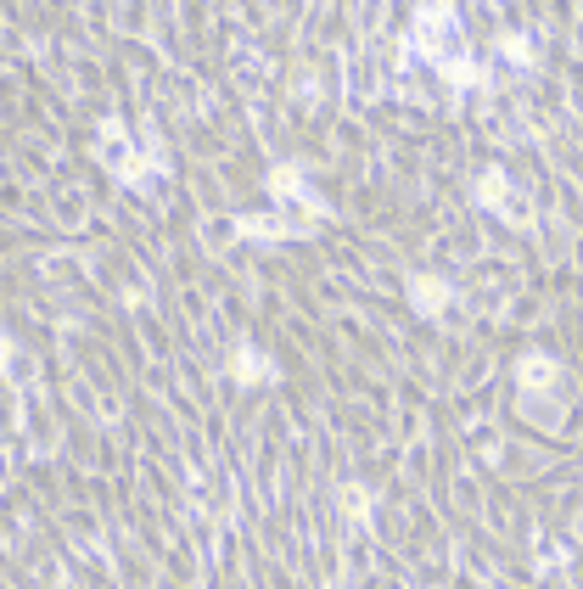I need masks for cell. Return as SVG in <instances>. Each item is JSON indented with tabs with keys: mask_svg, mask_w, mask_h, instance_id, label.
<instances>
[{
	"mask_svg": "<svg viewBox=\"0 0 583 589\" xmlns=\"http://www.w3.org/2000/svg\"><path fill=\"white\" fill-rule=\"evenodd\" d=\"M270 197L281 202V208H292V202H298V208H303L309 219H320V214H326V202H320V197L309 191L303 169H286V163H281V169H270Z\"/></svg>",
	"mask_w": 583,
	"mask_h": 589,
	"instance_id": "cell-1",
	"label": "cell"
},
{
	"mask_svg": "<svg viewBox=\"0 0 583 589\" xmlns=\"http://www.w3.org/2000/svg\"><path fill=\"white\" fill-rule=\"evenodd\" d=\"M477 202H483V208H494V214H505V219H527V208L511 197L505 169H483V174H477Z\"/></svg>",
	"mask_w": 583,
	"mask_h": 589,
	"instance_id": "cell-2",
	"label": "cell"
},
{
	"mask_svg": "<svg viewBox=\"0 0 583 589\" xmlns=\"http://www.w3.org/2000/svg\"><path fill=\"white\" fill-rule=\"evenodd\" d=\"M516 388H522L527 399H533V393H544V388H561V365H555L550 354H539V348H533V354H522V360H516Z\"/></svg>",
	"mask_w": 583,
	"mask_h": 589,
	"instance_id": "cell-3",
	"label": "cell"
},
{
	"mask_svg": "<svg viewBox=\"0 0 583 589\" xmlns=\"http://www.w3.org/2000/svg\"><path fill=\"white\" fill-rule=\"evenodd\" d=\"M449 298H455V287H449L443 275H410V303H415V315L438 320L443 309H449Z\"/></svg>",
	"mask_w": 583,
	"mask_h": 589,
	"instance_id": "cell-4",
	"label": "cell"
},
{
	"mask_svg": "<svg viewBox=\"0 0 583 589\" xmlns=\"http://www.w3.org/2000/svg\"><path fill=\"white\" fill-rule=\"evenodd\" d=\"M455 29V12L449 6H427V12H415V45H427L421 57H432V62H443V34Z\"/></svg>",
	"mask_w": 583,
	"mask_h": 589,
	"instance_id": "cell-5",
	"label": "cell"
},
{
	"mask_svg": "<svg viewBox=\"0 0 583 589\" xmlns=\"http://www.w3.org/2000/svg\"><path fill=\"white\" fill-rule=\"evenodd\" d=\"M236 382L242 388H258V382H281V371L270 365V354H258V348H236Z\"/></svg>",
	"mask_w": 583,
	"mask_h": 589,
	"instance_id": "cell-6",
	"label": "cell"
},
{
	"mask_svg": "<svg viewBox=\"0 0 583 589\" xmlns=\"http://www.w3.org/2000/svg\"><path fill=\"white\" fill-rule=\"evenodd\" d=\"M438 68H443V79H449V85H483V68H477L471 57H443Z\"/></svg>",
	"mask_w": 583,
	"mask_h": 589,
	"instance_id": "cell-7",
	"label": "cell"
},
{
	"mask_svg": "<svg viewBox=\"0 0 583 589\" xmlns=\"http://www.w3.org/2000/svg\"><path fill=\"white\" fill-rule=\"evenodd\" d=\"M499 51H505V62H516V68H533V45H527L522 34H505Z\"/></svg>",
	"mask_w": 583,
	"mask_h": 589,
	"instance_id": "cell-8",
	"label": "cell"
},
{
	"mask_svg": "<svg viewBox=\"0 0 583 589\" xmlns=\"http://www.w3.org/2000/svg\"><path fill=\"white\" fill-rule=\"evenodd\" d=\"M348 511H354V517H365V511H370V500H365V489H348Z\"/></svg>",
	"mask_w": 583,
	"mask_h": 589,
	"instance_id": "cell-9",
	"label": "cell"
}]
</instances>
